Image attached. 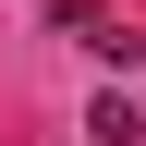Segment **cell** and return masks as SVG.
<instances>
[{"instance_id": "cell-1", "label": "cell", "mask_w": 146, "mask_h": 146, "mask_svg": "<svg viewBox=\"0 0 146 146\" xmlns=\"http://www.w3.org/2000/svg\"><path fill=\"white\" fill-rule=\"evenodd\" d=\"M85 134H98V146H134L146 122H134V98H98V110H85Z\"/></svg>"}]
</instances>
